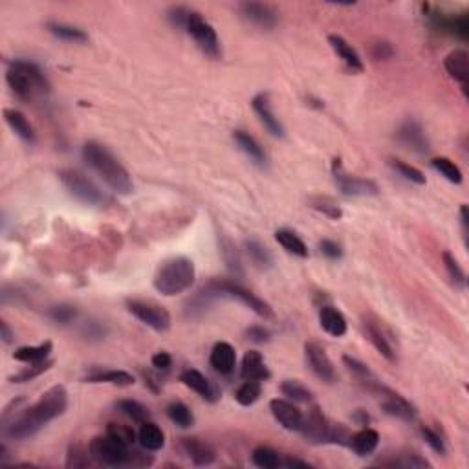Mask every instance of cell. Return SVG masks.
Listing matches in <instances>:
<instances>
[{"label":"cell","instance_id":"cell-1","mask_svg":"<svg viewBox=\"0 0 469 469\" xmlns=\"http://www.w3.org/2000/svg\"><path fill=\"white\" fill-rule=\"evenodd\" d=\"M68 407V392L64 385H53L31 407L4 422V436L9 440H28L35 436L46 424L64 414Z\"/></svg>","mask_w":469,"mask_h":469},{"label":"cell","instance_id":"cell-2","mask_svg":"<svg viewBox=\"0 0 469 469\" xmlns=\"http://www.w3.org/2000/svg\"><path fill=\"white\" fill-rule=\"evenodd\" d=\"M83 158L114 193H118V195H130V193H132L134 183L129 171H127V169L118 162V158H115L106 147H103L101 143H84Z\"/></svg>","mask_w":469,"mask_h":469},{"label":"cell","instance_id":"cell-3","mask_svg":"<svg viewBox=\"0 0 469 469\" xmlns=\"http://www.w3.org/2000/svg\"><path fill=\"white\" fill-rule=\"evenodd\" d=\"M196 271L193 261L187 257H174L159 266L154 275L156 292L165 297H173L189 290L195 283Z\"/></svg>","mask_w":469,"mask_h":469},{"label":"cell","instance_id":"cell-4","mask_svg":"<svg viewBox=\"0 0 469 469\" xmlns=\"http://www.w3.org/2000/svg\"><path fill=\"white\" fill-rule=\"evenodd\" d=\"M9 89L13 90L15 96L23 101H31L35 96H45L50 92V84L45 72L37 67L35 62L30 61H13L9 64L6 74Z\"/></svg>","mask_w":469,"mask_h":469},{"label":"cell","instance_id":"cell-5","mask_svg":"<svg viewBox=\"0 0 469 469\" xmlns=\"http://www.w3.org/2000/svg\"><path fill=\"white\" fill-rule=\"evenodd\" d=\"M301 431L305 439L312 443H350V433L341 424H334L319 407H312L303 418Z\"/></svg>","mask_w":469,"mask_h":469},{"label":"cell","instance_id":"cell-6","mask_svg":"<svg viewBox=\"0 0 469 469\" xmlns=\"http://www.w3.org/2000/svg\"><path fill=\"white\" fill-rule=\"evenodd\" d=\"M59 180L64 186V189L74 198L83 202V204L101 205L105 202V196L99 191V187L89 176H84L83 173H79L76 169H62V171H59Z\"/></svg>","mask_w":469,"mask_h":469},{"label":"cell","instance_id":"cell-7","mask_svg":"<svg viewBox=\"0 0 469 469\" xmlns=\"http://www.w3.org/2000/svg\"><path fill=\"white\" fill-rule=\"evenodd\" d=\"M183 30L195 39L198 48L202 50L205 55H209V57L213 59L220 57L222 48L217 31H215V28L202 17V13H198L195 9H189V15H187L186 18V26H183Z\"/></svg>","mask_w":469,"mask_h":469},{"label":"cell","instance_id":"cell-8","mask_svg":"<svg viewBox=\"0 0 469 469\" xmlns=\"http://www.w3.org/2000/svg\"><path fill=\"white\" fill-rule=\"evenodd\" d=\"M89 451L94 460L103 465H111V468L125 464L130 465V456H132L130 446H125L111 434L94 439L89 446Z\"/></svg>","mask_w":469,"mask_h":469},{"label":"cell","instance_id":"cell-9","mask_svg":"<svg viewBox=\"0 0 469 469\" xmlns=\"http://www.w3.org/2000/svg\"><path fill=\"white\" fill-rule=\"evenodd\" d=\"M127 310L156 332H167L171 328V314L165 310L164 306L156 305V303L130 299V301H127Z\"/></svg>","mask_w":469,"mask_h":469},{"label":"cell","instance_id":"cell-10","mask_svg":"<svg viewBox=\"0 0 469 469\" xmlns=\"http://www.w3.org/2000/svg\"><path fill=\"white\" fill-rule=\"evenodd\" d=\"M332 176L337 189L346 196H374L378 195L376 182L367 180V178L352 176L345 171L339 158L332 159Z\"/></svg>","mask_w":469,"mask_h":469},{"label":"cell","instance_id":"cell-11","mask_svg":"<svg viewBox=\"0 0 469 469\" xmlns=\"http://www.w3.org/2000/svg\"><path fill=\"white\" fill-rule=\"evenodd\" d=\"M217 286L218 290H220L222 297H233V299H239L244 306H248L249 310L255 312L259 317H264V319L273 317L271 306L268 305L264 299H261V297H257L253 292H249V290H246L244 286H240V284L233 283V281H217Z\"/></svg>","mask_w":469,"mask_h":469},{"label":"cell","instance_id":"cell-12","mask_svg":"<svg viewBox=\"0 0 469 469\" xmlns=\"http://www.w3.org/2000/svg\"><path fill=\"white\" fill-rule=\"evenodd\" d=\"M240 15H242L248 23L253 26L261 28V30H273L279 23V13L277 9L270 4H262V2H242L239 6Z\"/></svg>","mask_w":469,"mask_h":469},{"label":"cell","instance_id":"cell-13","mask_svg":"<svg viewBox=\"0 0 469 469\" xmlns=\"http://www.w3.org/2000/svg\"><path fill=\"white\" fill-rule=\"evenodd\" d=\"M398 142L402 143L405 149L417 152V154H427L429 152V140L425 136L424 127L420 121L417 120H405L400 125L398 132H396Z\"/></svg>","mask_w":469,"mask_h":469},{"label":"cell","instance_id":"cell-14","mask_svg":"<svg viewBox=\"0 0 469 469\" xmlns=\"http://www.w3.org/2000/svg\"><path fill=\"white\" fill-rule=\"evenodd\" d=\"M305 356L306 363H308L310 371L314 372L319 380L327 381V383H332V381L336 380L334 365L332 361H330V358H328L327 352H324L323 346H319L317 343H306Z\"/></svg>","mask_w":469,"mask_h":469},{"label":"cell","instance_id":"cell-15","mask_svg":"<svg viewBox=\"0 0 469 469\" xmlns=\"http://www.w3.org/2000/svg\"><path fill=\"white\" fill-rule=\"evenodd\" d=\"M252 106L255 114L259 115L261 123L264 125L266 130L275 137H284V127L279 121V118L275 115L273 108H271L270 96L268 94H257L255 98L252 99Z\"/></svg>","mask_w":469,"mask_h":469},{"label":"cell","instance_id":"cell-16","mask_svg":"<svg viewBox=\"0 0 469 469\" xmlns=\"http://www.w3.org/2000/svg\"><path fill=\"white\" fill-rule=\"evenodd\" d=\"M270 411L273 418L288 431H299L303 425V412L292 402L283 398H275L270 402Z\"/></svg>","mask_w":469,"mask_h":469},{"label":"cell","instance_id":"cell-17","mask_svg":"<svg viewBox=\"0 0 469 469\" xmlns=\"http://www.w3.org/2000/svg\"><path fill=\"white\" fill-rule=\"evenodd\" d=\"M218 297H222V293L217 286V281H211V283L205 284L198 293H195V295L187 301L186 305L187 317H200V315L204 314L213 303L217 301Z\"/></svg>","mask_w":469,"mask_h":469},{"label":"cell","instance_id":"cell-18","mask_svg":"<svg viewBox=\"0 0 469 469\" xmlns=\"http://www.w3.org/2000/svg\"><path fill=\"white\" fill-rule=\"evenodd\" d=\"M180 381H182L183 385L189 387L191 390H195L196 394H200L202 398L208 400V402H217L220 392L215 385H213L211 381L202 374V372L195 371V368H187L180 374Z\"/></svg>","mask_w":469,"mask_h":469},{"label":"cell","instance_id":"cell-19","mask_svg":"<svg viewBox=\"0 0 469 469\" xmlns=\"http://www.w3.org/2000/svg\"><path fill=\"white\" fill-rule=\"evenodd\" d=\"M443 67H446L447 74L460 83L462 89H468L469 79V55L465 50H455V52L447 53L443 59Z\"/></svg>","mask_w":469,"mask_h":469},{"label":"cell","instance_id":"cell-20","mask_svg":"<svg viewBox=\"0 0 469 469\" xmlns=\"http://www.w3.org/2000/svg\"><path fill=\"white\" fill-rule=\"evenodd\" d=\"M240 376L244 380H255V381H266L270 380V371L266 367L264 358L259 350H249L244 354L242 368H240Z\"/></svg>","mask_w":469,"mask_h":469},{"label":"cell","instance_id":"cell-21","mask_svg":"<svg viewBox=\"0 0 469 469\" xmlns=\"http://www.w3.org/2000/svg\"><path fill=\"white\" fill-rule=\"evenodd\" d=\"M385 394L387 398L383 400L381 407H383V411H385L389 417L400 418V420L405 422H411L417 418V409H414V405H412L411 402H407V400L400 396V394L390 392L389 389H385Z\"/></svg>","mask_w":469,"mask_h":469},{"label":"cell","instance_id":"cell-22","mask_svg":"<svg viewBox=\"0 0 469 469\" xmlns=\"http://www.w3.org/2000/svg\"><path fill=\"white\" fill-rule=\"evenodd\" d=\"M363 327L365 336H367V339L374 345V349H376L387 361L394 363V361H396V352H394V346L390 345V339L387 337V334L383 332V328L378 323H374V321H365Z\"/></svg>","mask_w":469,"mask_h":469},{"label":"cell","instance_id":"cell-23","mask_svg":"<svg viewBox=\"0 0 469 469\" xmlns=\"http://www.w3.org/2000/svg\"><path fill=\"white\" fill-rule=\"evenodd\" d=\"M209 363L220 374H231L237 363V354H234V349L226 343V341H220L217 345L213 346L211 356H209Z\"/></svg>","mask_w":469,"mask_h":469},{"label":"cell","instance_id":"cell-24","mask_svg":"<svg viewBox=\"0 0 469 469\" xmlns=\"http://www.w3.org/2000/svg\"><path fill=\"white\" fill-rule=\"evenodd\" d=\"M328 43H330V46H332V50L336 52L337 57L345 62L349 70H352V72H363L365 70L363 61H361V57H359V53L356 52V50L352 48V45H349V43L343 39V37H341V35H330V37H328Z\"/></svg>","mask_w":469,"mask_h":469},{"label":"cell","instance_id":"cell-25","mask_svg":"<svg viewBox=\"0 0 469 469\" xmlns=\"http://www.w3.org/2000/svg\"><path fill=\"white\" fill-rule=\"evenodd\" d=\"M183 453L191 458L195 465H209L215 462V451L209 443L198 439H182L180 442Z\"/></svg>","mask_w":469,"mask_h":469},{"label":"cell","instance_id":"cell-26","mask_svg":"<svg viewBox=\"0 0 469 469\" xmlns=\"http://www.w3.org/2000/svg\"><path fill=\"white\" fill-rule=\"evenodd\" d=\"M233 140L234 143H237V147L252 159L253 164L259 165V167H264L266 159H268L266 158V152L261 147V143H259L252 134L244 132V130H234Z\"/></svg>","mask_w":469,"mask_h":469},{"label":"cell","instance_id":"cell-27","mask_svg":"<svg viewBox=\"0 0 469 469\" xmlns=\"http://www.w3.org/2000/svg\"><path fill=\"white\" fill-rule=\"evenodd\" d=\"M319 324L324 332L334 337H341L346 334V319L334 306H323L319 312Z\"/></svg>","mask_w":469,"mask_h":469},{"label":"cell","instance_id":"cell-28","mask_svg":"<svg viewBox=\"0 0 469 469\" xmlns=\"http://www.w3.org/2000/svg\"><path fill=\"white\" fill-rule=\"evenodd\" d=\"M52 341H45L37 346H21L13 352V359L21 361V363H43V361H48L50 354H52Z\"/></svg>","mask_w":469,"mask_h":469},{"label":"cell","instance_id":"cell-29","mask_svg":"<svg viewBox=\"0 0 469 469\" xmlns=\"http://www.w3.org/2000/svg\"><path fill=\"white\" fill-rule=\"evenodd\" d=\"M4 118L6 123L11 127V130H13L21 140H24V142L28 143L35 142V130H33V127H31V123L26 120V115H24L23 112L13 111V108H6Z\"/></svg>","mask_w":469,"mask_h":469},{"label":"cell","instance_id":"cell-30","mask_svg":"<svg viewBox=\"0 0 469 469\" xmlns=\"http://www.w3.org/2000/svg\"><path fill=\"white\" fill-rule=\"evenodd\" d=\"M378 443H380V434H378V431L371 429V427H363V429L350 439L352 451L359 456H367L376 451Z\"/></svg>","mask_w":469,"mask_h":469},{"label":"cell","instance_id":"cell-31","mask_svg":"<svg viewBox=\"0 0 469 469\" xmlns=\"http://www.w3.org/2000/svg\"><path fill=\"white\" fill-rule=\"evenodd\" d=\"M86 383H111L118 387L134 385V376L125 371H94L84 378Z\"/></svg>","mask_w":469,"mask_h":469},{"label":"cell","instance_id":"cell-32","mask_svg":"<svg viewBox=\"0 0 469 469\" xmlns=\"http://www.w3.org/2000/svg\"><path fill=\"white\" fill-rule=\"evenodd\" d=\"M137 440H140L142 447L147 449V451H159L165 446L164 431L159 429L156 424H152V422L142 424V429L137 433Z\"/></svg>","mask_w":469,"mask_h":469},{"label":"cell","instance_id":"cell-33","mask_svg":"<svg viewBox=\"0 0 469 469\" xmlns=\"http://www.w3.org/2000/svg\"><path fill=\"white\" fill-rule=\"evenodd\" d=\"M275 239H277V242H279L288 253H292V255L301 259L308 257V248H306V244L303 242L301 237L293 233V231L279 230L275 233Z\"/></svg>","mask_w":469,"mask_h":469},{"label":"cell","instance_id":"cell-34","mask_svg":"<svg viewBox=\"0 0 469 469\" xmlns=\"http://www.w3.org/2000/svg\"><path fill=\"white\" fill-rule=\"evenodd\" d=\"M48 31L53 37H57L61 40H67V43H76V45H83L89 40V35L84 33L81 28L70 26V24L64 23H48Z\"/></svg>","mask_w":469,"mask_h":469},{"label":"cell","instance_id":"cell-35","mask_svg":"<svg viewBox=\"0 0 469 469\" xmlns=\"http://www.w3.org/2000/svg\"><path fill=\"white\" fill-rule=\"evenodd\" d=\"M246 252H248L253 264L261 268V270H268L273 264V257H271L270 249L266 248L264 244L259 242V240H246Z\"/></svg>","mask_w":469,"mask_h":469},{"label":"cell","instance_id":"cell-36","mask_svg":"<svg viewBox=\"0 0 469 469\" xmlns=\"http://www.w3.org/2000/svg\"><path fill=\"white\" fill-rule=\"evenodd\" d=\"M115 407L123 412L125 417H129L130 420L136 422V424H145L151 418V412L145 405H142L140 402H134V400H120L115 403Z\"/></svg>","mask_w":469,"mask_h":469},{"label":"cell","instance_id":"cell-37","mask_svg":"<svg viewBox=\"0 0 469 469\" xmlns=\"http://www.w3.org/2000/svg\"><path fill=\"white\" fill-rule=\"evenodd\" d=\"M261 392H262L261 381L246 380L242 385L239 387V390L234 392V400H237L242 407H249V405H253V403L261 398Z\"/></svg>","mask_w":469,"mask_h":469},{"label":"cell","instance_id":"cell-38","mask_svg":"<svg viewBox=\"0 0 469 469\" xmlns=\"http://www.w3.org/2000/svg\"><path fill=\"white\" fill-rule=\"evenodd\" d=\"M167 417L169 420L173 422V424H176L178 427H182V429H189L191 425L195 424L193 412H191V409L182 402L171 403L167 407Z\"/></svg>","mask_w":469,"mask_h":469},{"label":"cell","instance_id":"cell-39","mask_svg":"<svg viewBox=\"0 0 469 469\" xmlns=\"http://www.w3.org/2000/svg\"><path fill=\"white\" fill-rule=\"evenodd\" d=\"M431 165H433L434 171H439V173L451 183H456V186H458V183H462V180H464L460 167H458L455 162H451L449 158H443V156L434 158L433 162H431Z\"/></svg>","mask_w":469,"mask_h":469},{"label":"cell","instance_id":"cell-40","mask_svg":"<svg viewBox=\"0 0 469 469\" xmlns=\"http://www.w3.org/2000/svg\"><path fill=\"white\" fill-rule=\"evenodd\" d=\"M442 261L443 266H446L447 273H449V279L453 281V284H455L458 290H465V283H468V279H465V271L462 270V266L458 264L455 255H453L451 252H443Z\"/></svg>","mask_w":469,"mask_h":469},{"label":"cell","instance_id":"cell-41","mask_svg":"<svg viewBox=\"0 0 469 469\" xmlns=\"http://www.w3.org/2000/svg\"><path fill=\"white\" fill-rule=\"evenodd\" d=\"M77 308L72 305H67V303H61V305L50 306L48 310H46V315L52 319L53 323L57 324H70L74 323L77 319Z\"/></svg>","mask_w":469,"mask_h":469},{"label":"cell","instance_id":"cell-42","mask_svg":"<svg viewBox=\"0 0 469 469\" xmlns=\"http://www.w3.org/2000/svg\"><path fill=\"white\" fill-rule=\"evenodd\" d=\"M281 392L284 396H288L293 402H301V403H308L312 402V390L306 389L303 383L295 380H286L283 381V385H281Z\"/></svg>","mask_w":469,"mask_h":469},{"label":"cell","instance_id":"cell-43","mask_svg":"<svg viewBox=\"0 0 469 469\" xmlns=\"http://www.w3.org/2000/svg\"><path fill=\"white\" fill-rule=\"evenodd\" d=\"M253 464L262 469H275L281 465L279 455L270 447H257L252 455Z\"/></svg>","mask_w":469,"mask_h":469},{"label":"cell","instance_id":"cell-44","mask_svg":"<svg viewBox=\"0 0 469 469\" xmlns=\"http://www.w3.org/2000/svg\"><path fill=\"white\" fill-rule=\"evenodd\" d=\"M310 208L323 213L324 217L332 218V220H339L343 217V211H341L339 205L332 198H328V196H314V198H310Z\"/></svg>","mask_w":469,"mask_h":469},{"label":"cell","instance_id":"cell-45","mask_svg":"<svg viewBox=\"0 0 469 469\" xmlns=\"http://www.w3.org/2000/svg\"><path fill=\"white\" fill-rule=\"evenodd\" d=\"M53 365V361H43V363H33L30 365V367H26L24 371L17 372L15 376L9 378V381L11 383H26V381H31L35 380V378H39L40 374H45L46 371H50Z\"/></svg>","mask_w":469,"mask_h":469},{"label":"cell","instance_id":"cell-46","mask_svg":"<svg viewBox=\"0 0 469 469\" xmlns=\"http://www.w3.org/2000/svg\"><path fill=\"white\" fill-rule=\"evenodd\" d=\"M390 165H392L394 171H398L409 182L417 183V186H425V174L422 173L420 169L412 167V165L405 164L402 159H390Z\"/></svg>","mask_w":469,"mask_h":469},{"label":"cell","instance_id":"cell-47","mask_svg":"<svg viewBox=\"0 0 469 469\" xmlns=\"http://www.w3.org/2000/svg\"><path fill=\"white\" fill-rule=\"evenodd\" d=\"M106 434L114 436L115 440H120L125 446H132L134 440H136V433H134L132 427L123 424H111L108 425V429H106Z\"/></svg>","mask_w":469,"mask_h":469},{"label":"cell","instance_id":"cell-48","mask_svg":"<svg viewBox=\"0 0 469 469\" xmlns=\"http://www.w3.org/2000/svg\"><path fill=\"white\" fill-rule=\"evenodd\" d=\"M222 248V255H224V261H226V264L230 266V270L234 271V273L242 275V268H240V259H239V253L234 252V246L231 244V240L224 239L220 244Z\"/></svg>","mask_w":469,"mask_h":469},{"label":"cell","instance_id":"cell-49","mask_svg":"<svg viewBox=\"0 0 469 469\" xmlns=\"http://www.w3.org/2000/svg\"><path fill=\"white\" fill-rule=\"evenodd\" d=\"M90 451H83L81 446H70L67 456V468H86L90 464Z\"/></svg>","mask_w":469,"mask_h":469},{"label":"cell","instance_id":"cell-50","mask_svg":"<svg viewBox=\"0 0 469 469\" xmlns=\"http://www.w3.org/2000/svg\"><path fill=\"white\" fill-rule=\"evenodd\" d=\"M343 363H345L346 368H349L352 374H356L359 380H367V383H371V381L374 380L371 368H368L365 363H361L359 359L352 358V356H343Z\"/></svg>","mask_w":469,"mask_h":469},{"label":"cell","instance_id":"cell-51","mask_svg":"<svg viewBox=\"0 0 469 469\" xmlns=\"http://www.w3.org/2000/svg\"><path fill=\"white\" fill-rule=\"evenodd\" d=\"M420 433H422V436H424L425 442H427V446H429L434 453H439V455L446 456V453H447L446 443H443L442 436H440L436 431H433L431 427H425V425H422Z\"/></svg>","mask_w":469,"mask_h":469},{"label":"cell","instance_id":"cell-52","mask_svg":"<svg viewBox=\"0 0 469 469\" xmlns=\"http://www.w3.org/2000/svg\"><path fill=\"white\" fill-rule=\"evenodd\" d=\"M371 55L374 61H389L394 57V48L389 40H376L371 45Z\"/></svg>","mask_w":469,"mask_h":469},{"label":"cell","instance_id":"cell-53","mask_svg":"<svg viewBox=\"0 0 469 469\" xmlns=\"http://www.w3.org/2000/svg\"><path fill=\"white\" fill-rule=\"evenodd\" d=\"M83 336L90 341H101L106 336V327L99 321H86L83 327Z\"/></svg>","mask_w":469,"mask_h":469},{"label":"cell","instance_id":"cell-54","mask_svg":"<svg viewBox=\"0 0 469 469\" xmlns=\"http://www.w3.org/2000/svg\"><path fill=\"white\" fill-rule=\"evenodd\" d=\"M319 249H321V253H323L327 259H330V261H337V259L343 257V249H341L339 244L334 242V240H321V242H319Z\"/></svg>","mask_w":469,"mask_h":469},{"label":"cell","instance_id":"cell-55","mask_svg":"<svg viewBox=\"0 0 469 469\" xmlns=\"http://www.w3.org/2000/svg\"><path fill=\"white\" fill-rule=\"evenodd\" d=\"M246 337H248L249 341H253V343H268L271 337V332L268 328L253 324V327H249L248 330H246Z\"/></svg>","mask_w":469,"mask_h":469},{"label":"cell","instance_id":"cell-56","mask_svg":"<svg viewBox=\"0 0 469 469\" xmlns=\"http://www.w3.org/2000/svg\"><path fill=\"white\" fill-rule=\"evenodd\" d=\"M171 365H173V358L167 352H158L152 356V367H156L158 371H169Z\"/></svg>","mask_w":469,"mask_h":469},{"label":"cell","instance_id":"cell-57","mask_svg":"<svg viewBox=\"0 0 469 469\" xmlns=\"http://www.w3.org/2000/svg\"><path fill=\"white\" fill-rule=\"evenodd\" d=\"M0 332H2V341H4L6 345H9V343L13 341L15 334L11 332V328H9V324L6 323V321H0Z\"/></svg>","mask_w":469,"mask_h":469},{"label":"cell","instance_id":"cell-58","mask_svg":"<svg viewBox=\"0 0 469 469\" xmlns=\"http://www.w3.org/2000/svg\"><path fill=\"white\" fill-rule=\"evenodd\" d=\"M352 420H354L358 425H361V427H367V425L371 424V417L367 414V411H361V409H358V411L354 412Z\"/></svg>","mask_w":469,"mask_h":469},{"label":"cell","instance_id":"cell-59","mask_svg":"<svg viewBox=\"0 0 469 469\" xmlns=\"http://www.w3.org/2000/svg\"><path fill=\"white\" fill-rule=\"evenodd\" d=\"M281 465H286V468H310L308 462L299 460V458H286V460H281Z\"/></svg>","mask_w":469,"mask_h":469},{"label":"cell","instance_id":"cell-60","mask_svg":"<svg viewBox=\"0 0 469 469\" xmlns=\"http://www.w3.org/2000/svg\"><path fill=\"white\" fill-rule=\"evenodd\" d=\"M460 222H462V231H464V237H468V208L462 205L460 208Z\"/></svg>","mask_w":469,"mask_h":469}]
</instances>
